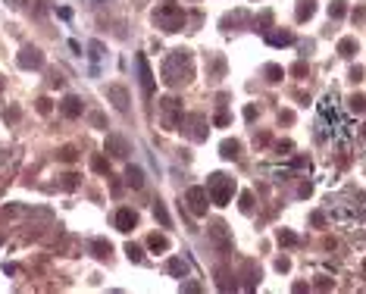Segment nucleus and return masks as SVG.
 Returning a JSON list of instances; mask_svg holds the SVG:
<instances>
[{"label": "nucleus", "mask_w": 366, "mask_h": 294, "mask_svg": "<svg viewBox=\"0 0 366 294\" xmlns=\"http://www.w3.org/2000/svg\"><path fill=\"white\" fill-rule=\"evenodd\" d=\"M91 57H94V59L104 57V44H97V41H94V44H91Z\"/></svg>", "instance_id": "39"}, {"label": "nucleus", "mask_w": 366, "mask_h": 294, "mask_svg": "<svg viewBox=\"0 0 366 294\" xmlns=\"http://www.w3.org/2000/svg\"><path fill=\"white\" fill-rule=\"evenodd\" d=\"M219 288H223V291H232V288H235V285L228 282V272H225V269H219Z\"/></svg>", "instance_id": "34"}, {"label": "nucleus", "mask_w": 366, "mask_h": 294, "mask_svg": "<svg viewBox=\"0 0 366 294\" xmlns=\"http://www.w3.org/2000/svg\"><path fill=\"white\" fill-rule=\"evenodd\" d=\"M147 247L157 250V254H163V250H169V238L160 235V232H154V235H147Z\"/></svg>", "instance_id": "20"}, {"label": "nucleus", "mask_w": 366, "mask_h": 294, "mask_svg": "<svg viewBox=\"0 0 366 294\" xmlns=\"http://www.w3.org/2000/svg\"><path fill=\"white\" fill-rule=\"evenodd\" d=\"M253 141H257V147H260V144H266V141H269V135H266V132H260L257 138H253Z\"/></svg>", "instance_id": "45"}, {"label": "nucleus", "mask_w": 366, "mask_h": 294, "mask_svg": "<svg viewBox=\"0 0 366 294\" xmlns=\"http://www.w3.org/2000/svg\"><path fill=\"white\" fill-rule=\"evenodd\" d=\"M107 97H110V103H113L119 113H129V103H132L129 88H122V85H110V88H107Z\"/></svg>", "instance_id": "10"}, {"label": "nucleus", "mask_w": 366, "mask_h": 294, "mask_svg": "<svg viewBox=\"0 0 366 294\" xmlns=\"http://www.w3.org/2000/svg\"><path fill=\"white\" fill-rule=\"evenodd\" d=\"M166 272H169V275H188V263L178 260V257H172V260L166 263Z\"/></svg>", "instance_id": "23"}, {"label": "nucleus", "mask_w": 366, "mask_h": 294, "mask_svg": "<svg viewBox=\"0 0 366 294\" xmlns=\"http://www.w3.org/2000/svg\"><path fill=\"white\" fill-rule=\"evenodd\" d=\"M244 119H248V122L257 119V103H248V107H244Z\"/></svg>", "instance_id": "35"}, {"label": "nucleus", "mask_w": 366, "mask_h": 294, "mask_svg": "<svg viewBox=\"0 0 366 294\" xmlns=\"http://www.w3.org/2000/svg\"><path fill=\"white\" fill-rule=\"evenodd\" d=\"M263 75H266V82L276 85V82H282V79H285V69H282V66H276V63H266V66H263Z\"/></svg>", "instance_id": "22"}, {"label": "nucleus", "mask_w": 366, "mask_h": 294, "mask_svg": "<svg viewBox=\"0 0 366 294\" xmlns=\"http://www.w3.org/2000/svg\"><path fill=\"white\" fill-rule=\"evenodd\" d=\"M238 206H241V213H251V210H253V194L244 191V194H241V204H238Z\"/></svg>", "instance_id": "32"}, {"label": "nucleus", "mask_w": 366, "mask_h": 294, "mask_svg": "<svg viewBox=\"0 0 366 294\" xmlns=\"http://www.w3.org/2000/svg\"><path fill=\"white\" fill-rule=\"evenodd\" d=\"M291 75H307V63H294L291 66Z\"/></svg>", "instance_id": "40"}, {"label": "nucleus", "mask_w": 366, "mask_h": 294, "mask_svg": "<svg viewBox=\"0 0 366 294\" xmlns=\"http://www.w3.org/2000/svg\"><path fill=\"white\" fill-rule=\"evenodd\" d=\"M313 13H316V3H313V0H297V6H294V19L297 22L313 19Z\"/></svg>", "instance_id": "17"}, {"label": "nucleus", "mask_w": 366, "mask_h": 294, "mask_svg": "<svg viewBox=\"0 0 366 294\" xmlns=\"http://www.w3.org/2000/svg\"><path fill=\"white\" fill-rule=\"evenodd\" d=\"M154 22L163 31H182L185 29V10L175 0H160V6L154 10Z\"/></svg>", "instance_id": "2"}, {"label": "nucleus", "mask_w": 366, "mask_h": 294, "mask_svg": "<svg viewBox=\"0 0 366 294\" xmlns=\"http://www.w3.org/2000/svg\"><path fill=\"white\" fill-rule=\"evenodd\" d=\"M182 100L178 97H160V125L166 128V132H178V125H182Z\"/></svg>", "instance_id": "4"}, {"label": "nucleus", "mask_w": 366, "mask_h": 294, "mask_svg": "<svg viewBox=\"0 0 366 294\" xmlns=\"http://www.w3.org/2000/svg\"><path fill=\"white\" fill-rule=\"evenodd\" d=\"M59 110H63V116H69V119H79L82 116V100L75 97V94H69V97H63V103H59Z\"/></svg>", "instance_id": "14"}, {"label": "nucleus", "mask_w": 366, "mask_h": 294, "mask_svg": "<svg viewBox=\"0 0 366 294\" xmlns=\"http://www.w3.org/2000/svg\"><path fill=\"white\" fill-rule=\"evenodd\" d=\"M276 238H279V244H297V235H294V232H288V229H279Z\"/></svg>", "instance_id": "29"}, {"label": "nucleus", "mask_w": 366, "mask_h": 294, "mask_svg": "<svg viewBox=\"0 0 366 294\" xmlns=\"http://www.w3.org/2000/svg\"><path fill=\"white\" fill-rule=\"evenodd\" d=\"M316 288H332V282L326 279V275H319V282H316Z\"/></svg>", "instance_id": "43"}, {"label": "nucleus", "mask_w": 366, "mask_h": 294, "mask_svg": "<svg viewBox=\"0 0 366 294\" xmlns=\"http://www.w3.org/2000/svg\"><path fill=\"white\" fill-rule=\"evenodd\" d=\"M244 19H248L244 13H228L225 19H223V29H225V31H232V25H241Z\"/></svg>", "instance_id": "27"}, {"label": "nucleus", "mask_w": 366, "mask_h": 294, "mask_svg": "<svg viewBox=\"0 0 366 294\" xmlns=\"http://www.w3.org/2000/svg\"><path fill=\"white\" fill-rule=\"evenodd\" d=\"M135 226H138V213H135L132 206H119V210H116V229L129 235Z\"/></svg>", "instance_id": "12"}, {"label": "nucleus", "mask_w": 366, "mask_h": 294, "mask_svg": "<svg viewBox=\"0 0 366 294\" xmlns=\"http://www.w3.org/2000/svg\"><path fill=\"white\" fill-rule=\"evenodd\" d=\"M59 185H63L66 191H75V188H79V176H75V172H66V176H63V181H59Z\"/></svg>", "instance_id": "30"}, {"label": "nucleus", "mask_w": 366, "mask_h": 294, "mask_svg": "<svg viewBox=\"0 0 366 294\" xmlns=\"http://www.w3.org/2000/svg\"><path fill=\"white\" fill-rule=\"evenodd\" d=\"M329 16H332V19H344V16H347V0H332V3H329Z\"/></svg>", "instance_id": "24"}, {"label": "nucleus", "mask_w": 366, "mask_h": 294, "mask_svg": "<svg viewBox=\"0 0 366 294\" xmlns=\"http://www.w3.org/2000/svg\"><path fill=\"white\" fill-rule=\"evenodd\" d=\"M182 291H200V285L197 282H188V285H182Z\"/></svg>", "instance_id": "44"}, {"label": "nucleus", "mask_w": 366, "mask_h": 294, "mask_svg": "<svg viewBox=\"0 0 366 294\" xmlns=\"http://www.w3.org/2000/svg\"><path fill=\"white\" fill-rule=\"evenodd\" d=\"M135 63H138V79H141L144 97H154V72H150V66H147V57L138 54V57H135Z\"/></svg>", "instance_id": "7"}, {"label": "nucleus", "mask_w": 366, "mask_h": 294, "mask_svg": "<svg viewBox=\"0 0 366 294\" xmlns=\"http://www.w3.org/2000/svg\"><path fill=\"white\" fill-rule=\"evenodd\" d=\"M125 185H129V188H141L144 185V169L129 166V169H125Z\"/></svg>", "instance_id": "19"}, {"label": "nucleus", "mask_w": 366, "mask_h": 294, "mask_svg": "<svg viewBox=\"0 0 366 294\" xmlns=\"http://www.w3.org/2000/svg\"><path fill=\"white\" fill-rule=\"evenodd\" d=\"M357 50H360V44H357L354 38H341V41H338V54H341L344 59H351Z\"/></svg>", "instance_id": "21"}, {"label": "nucleus", "mask_w": 366, "mask_h": 294, "mask_svg": "<svg viewBox=\"0 0 366 294\" xmlns=\"http://www.w3.org/2000/svg\"><path fill=\"white\" fill-rule=\"evenodd\" d=\"M276 269H279V272H288V269H291V260H288V257H279V260H276Z\"/></svg>", "instance_id": "38"}, {"label": "nucleus", "mask_w": 366, "mask_h": 294, "mask_svg": "<svg viewBox=\"0 0 366 294\" xmlns=\"http://www.w3.org/2000/svg\"><path fill=\"white\" fill-rule=\"evenodd\" d=\"M194 79V59L188 50H172L166 59H163V82L169 88H185Z\"/></svg>", "instance_id": "1"}, {"label": "nucleus", "mask_w": 366, "mask_h": 294, "mask_svg": "<svg viewBox=\"0 0 366 294\" xmlns=\"http://www.w3.org/2000/svg\"><path fill=\"white\" fill-rule=\"evenodd\" d=\"M104 147H107L110 157H116V160H125L132 153V147H129V141H125L122 135H107V144Z\"/></svg>", "instance_id": "11"}, {"label": "nucleus", "mask_w": 366, "mask_h": 294, "mask_svg": "<svg viewBox=\"0 0 366 294\" xmlns=\"http://www.w3.org/2000/svg\"><path fill=\"white\" fill-rule=\"evenodd\" d=\"M91 169L94 172H110V163L104 157H91Z\"/></svg>", "instance_id": "33"}, {"label": "nucleus", "mask_w": 366, "mask_h": 294, "mask_svg": "<svg viewBox=\"0 0 366 294\" xmlns=\"http://www.w3.org/2000/svg\"><path fill=\"white\" fill-rule=\"evenodd\" d=\"M38 113H44V116L50 113V100H47V97H41V100H38Z\"/></svg>", "instance_id": "41"}, {"label": "nucleus", "mask_w": 366, "mask_h": 294, "mask_svg": "<svg viewBox=\"0 0 366 294\" xmlns=\"http://www.w3.org/2000/svg\"><path fill=\"white\" fill-rule=\"evenodd\" d=\"M16 3H19V6H25V0H16Z\"/></svg>", "instance_id": "47"}, {"label": "nucleus", "mask_w": 366, "mask_h": 294, "mask_svg": "<svg viewBox=\"0 0 366 294\" xmlns=\"http://www.w3.org/2000/svg\"><path fill=\"white\" fill-rule=\"evenodd\" d=\"M347 79H351V82H363V66H354L351 72H347Z\"/></svg>", "instance_id": "36"}, {"label": "nucleus", "mask_w": 366, "mask_h": 294, "mask_svg": "<svg viewBox=\"0 0 366 294\" xmlns=\"http://www.w3.org/2000/svg\"><path fill=\"white\" fill-rule=\"evenodd\" d=\"M207 194H210V201L216 206H225L228 201H232V194H235V181L228 178L225 172H213L210 181H207Z\"/></svg>", "instance_id": "3"}, {"label": "nucleus", "mask_w": 366, "mask_h": 294, "mask_svg": "<svg viewBox=\"0 0 366 294\" xmlns=\"http://www.w3.org/2000/svg\"><path fill=\"white\" fill-rule=\"evenodd\" d=\"M266 34V44L272 47H288V44H294V34L288 31V29H269V31H263Z\"/></svg>", "instance_id": "13"}, {"label": "nucleus", "mask_w": 366, "mask_h": 294, "mask_svg": "<svg viewBox=\"0 0 366 294\" xmlns=\"http://www.w3.org/2000/svg\"><path fill=\"white\" fill-rule=\"evenodd\" d=\"M216 125H228V113H219L216 116Z\"/></svg>", "instance_id": "46"}, {"label": "nucleus", "mask_w": 366, "mask_h": 294, "mask_svg": "<svg viewBox=\"0 0 366 294\" xmlns=\"http://www.w3.org/2000/svg\"><path fill=\"white\" fill-rule=\"evenodd\" d=\"M207 204H210L207 188H188V191H185L182 206H188V213H194V216H207Z\"/></svg>", "instance_id": "6"}, {"label": "nucleus", "mask_w": 366, "mask_h": 294, "mask_svg": "<svg viewBox=\"0 0 366 294\" xmlns=\"http://www.w3.org/2000/svg\"><path fill=\"white\" fill-rule=\"evenodd\" d=\"M241 272H244V288H248V291H253V288H257V279H260V272H257V263H253V260H244Z\"/></svg>", "instance_id": "16"}, {"label": "nucleus", "mask_w": 366, "mask_h": 294, "mask_svg": "<svg viewBox=\"0 0 366 294\" xmlns=\"http://www.w3.org/2000/svg\"><path fill=\"white\" fill-rule=\"evenodd\" d=\"M207 116H200V113H188V116H182V125H178V132H185V135H188L191 138V141H207Z\"/></svg>", "instance_id": "5"}, {"label": "nucleus", "mask_w": 366, "mask_h": 294, "mask_svg": "<svg viewBox=\"0 0 366 294\" xmlns=\"http://www.w3.org/2000/svg\"><path fill=\"white\" fill-rule=\"evenodd\" d=\"M363 138H366V125H363Z\"/></svg>", "instance_id": "48"}, {"label": "nucleus", "mask_w": 366, "mask_h": 294, "mask_svg": "<svg viewBox=\"0 0 366 294\" xmlns=\"http://www.w3.org/2000/svg\"><path fill=\"white\" fill-rule=\"evenodd\" d=\"M210 238H213V244H216L223 254H228L232 250V238H228V229H225V222H210Z\"/></svg>", "instance_id": "9"}, {"label": "nucleus", "mask_w": 366, "mask_h": 294, "mask_svg": "<svg viewBox=\"0 0 366 294\" xmlns=\"http://www.w3.org/2000/svg\"><path fill=\"white\" fill-rule=\"evenodd\" d=\"M276 150H279V153H288V150H294V144H291V141H279Z\"/></svg>", "instance_id": "42"}, {"label": "nucleus", "mask_w": 366, "mask_h": 294, "mask_svg": "<svg viewBox=\"0 0 366 294\" xmlns=\"http://www.w3.org/2000/svg\"><path fill=\"white\" fill-rule=\"evenodd\" d=\"M125 254H129V260H132V263H141V260H144V254H141V247H138V244H125Z\"/></svg>", "instance_id": "31"}, {"label": "nucleus", "mask_w": 366, "mask_h": 294, "mask_svg": "<svg viewBox=\"0 0 366 294\" xmlns=\"http://www.w3.org/2000/svg\"><path fill=\"white\" fill-rule=\"evenodd\" d=\"M279 122H282V125H291V122H294V113H291V110H282V113H279Z\"/></svg>", "instance_id": "37"}, {"label": "nucleus", "mask_w": 366, "mask_h": 294, "mask_svg": "<svg viewBox=\"0 0 366 294\" xmlns=\"http://www.w3.org/2000/svg\"><path fill=\"white\" fill-rule=\"evenodd\" d=\"M347 107H351L354 113H366V94H351V100H347Z\"/></svg>", "instance_id": "25"}, {"label": "nucleus", "mask_w": 366, "mask_h": 294, "mask_svg": "<svg viewBox=\"0 0 366 294\" xmlns=\"http://www.w3.org/2000/svg\"><path fill=\"white\" fill-rule=\"evenodd\" d=\"M16 63H19L22 69H41V66H44V54H41V50L38 47H22L19 50V57H16Z\"/></svg>", "instance_id": "8"}, {"label": "nucleus", "mask_w": 366, "mask_h": 294, "mask_svg": "<svg viewBox=\"0 0 366 294\" xmlns=\"http://www.w3.org/2000/svg\"><path fill=\"white\" fill-rule=\"evenodd\" d=\"M59 160H63V163H75V160H79V150H75L72 144H66L63 150H59Z\"/></svg>", "instance_id": "28"}, {"label": "nucleus", "mask_w": 366, "mask_h": 294, "mask_svg": "<svg viewBox=\"0 0 366 294\" xmlns=\"http://www.w3.org/2000/svg\"><path fill=\"white\" fill-rule=\"evenodd\" d=\"M219 157L238 160V157H241V141H235V138H225V141L219 144Z\"/></svg>", "instance_id": "15"}, {"label": "nucleus", "mask_w": 366, "mask_h": 294, "mask_svg": "<svg viewBox=\"0 0 366 294\" xmlns=\"http://www.w3.org/2000/svg\"><path fill=\"white\" fill-rule=\"evenodd\" d=\"M154 216H157L160 222H163L166 229L172 226V219H169V213H166V204H163V201H157V204H154Z\"/></svg>", "instance_id": "26"}, {"label": "nucleus", "mask_w": 366, "mask_h": 294, "mask_svg": "<svg viewBox=\"0 0 366 294\" xmlns=\"http://www.w3.org/2000/svg\"><path fill=\"white\" fill-rule=\"evenodd\" d=\"M91 254H94L97 260H110V254H113V244H110V241H104V238H94V241H91Z\"/></svg>", "instance_id": "18"}]
</instances>
